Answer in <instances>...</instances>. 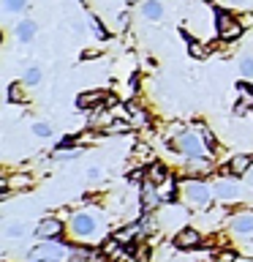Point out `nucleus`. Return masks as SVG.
<instances>
[{
    "instance_id": "obj_22",
    "label": "nucleus",
    "mask_w": 253,
    "mask_h": 262,
    "mask_svg": "<svg viewBox=\"0 0 253 262\" xmlns=\"http://www.w3.org/2000/svg\"><path fill=\"white\" fill-rule=\"evenodd\" d=\"M240 71L245 74V77H253V57H245V60L240 63Z\"/></svg>"
},
{
    "instance_id": "obj_8",
    "label": "nucleus",
    "mask_w": 253,
    "mask_h": 262,
    "mask_svg": "<svg viewBox=\"0 0 253 262\" xmlns=\"http://www.w3.org/2000/svg\"><path fill=\"white\" fill-rule=\"evenodd\" d=\"M199 243H201V235L196 232V229H183V232H177V237H174L177 249H196Z\"/></svg>"
},
{
    "instance_id": "obj_6",
    "label": "nucleus",
    "mask_w": 253,
    "mask_h": 262,
    "mask_svg": "<svg viewBox=\"0 0 253 262\" xmlns=\"http://www.w3.org/2000/svg\"><path fill=\"white\" fill-rule=\"evenodd\" d=\"M60 232H63V221L60 219H44L36 229V235L41 237V241H52V237H57Z\"/></svg>"
},
{
    "instance_id": "obj_18",
    "label": "nucleus",
    "mask_w": 253,
    "mask_h": 262,
    "mask_svg": "<svg viewBox=\"0 0 253 262\" xmlns=\"http://www.w3.org/2000/svg\"><path fill=\"white\" fill-rule=\"evenodd\" d=\"M33 36H36V22H22L19 25V38L22 41H30Z\"/></svg>"
},
{
    "instance_id": "obj_10",
    "label": "nucleus",
    "mask_w": 253,
    "mask_h": 262,
    "mask_svg": "<svg viewBox=\"0 0 253 262\" xmlns=\"http://www.w3.org/2000/svg\"><path fill=\"white\" fill-rule=\"evenodd\" d=\"M158 202H163V200H161V194H158V188H155V183H153V180H144V191H142V205H144V210L155 208Z\"/></svg>"
},
{
    "instance_id": "obj_31",
    "label": "nucleus",
    "mask_w": 253,
    "mask_h": 262,
    "mask_svg": "<svg viewBox=\"0 0 253 262\" xmlns=\"http://www.w3.org/2000/svg\"><path fill=\"white\" fill-rule=\"evenodd\" d=\"M71 262H85V259H82V257H77V259H71Z\"/></svg>"
},
{
    "instance_id": "obj_25",
    "label": "nucleus",
    "mask_w": 253,
    "mask_h": 262,
    "mask_svg": "<svg viewBox=\"0 0 253 262\" xmlns=\"http://www.w3.org/2000/svg\"><path fill=\"white\" fill-rule=\"evenodd\" d=\"M215 262H237V254L234 251H220Z\"/></svg>"
},
{
    "instance_id": "obj_9",
    "label": "nucleus",
    "mask_w": 253,
    "mask_h": 262,
    "mask_svg": "<svg viewBox=\"0 0 253 262\" xmlns=\"http://www.w3.org/2000/svg\"><path fill=\"white\" fill-rule=\"evenodd\" d=\"M250 164H253V159H250L248 153H242V156H234V159L229 161L226 172H229V175H245V172L250 169Z\"/></svg>"
},
{
    "instance_id": "obj_14",
    "label": "nucleus",
    "mask_w": 253,
    "mask_h": 262,
    "mask_svg": "<svg viewBox=\"0 0 253 262\" xmlns=\"http://www.w3.org/2000/svg\"><path fill=\"white\" fill-rule=\"evenodd\" d=\"M166 178H169V175H166V169H163L161 164H153V167L147 169V180H153L155 186H158V183H163Z\"/></svg>"
},
{
    "instance_id": "obj_13",
    "label": "nucleus",
    "mask_w": 253,
    "mask_h": 262,
    "mask_svg": "<svg viewBox=\"0 0 253 262\" xmlns=\"http://www.w3.org/2000/svg\"><path fill=\"white\" fill-rule=\"evenodd\" d=\"M215 194H218V200H234L240 191H237L234 183H218L215 186Z\"/></svg>"
},
{
    "instance_id": "obj_26",
    "label": "nucleus",
    "mask_w": 253,
    "mask_h": 262,
    "mask_svg": "<svg viewBox=\"0 0 253 262\" xmlns=\"http://www.w3.org/2000/svg\"><path fill=\"white\" fill-rule=\"evenodd\" d=\"M33 131H36L38 137H49V126H46V123H36V126H33Z\"/></svg>"
},
{
    "instance_id": "obj_19",
    "label": "nucleus",
    "mask_w": 253,
    "mask_h": 262,
    "mask_svg": "<svg viewBox=\"0 0 253 262\" xmlns=\"http://www.w3.org/2000/svg\"><path fill=\"white\" fill-rule=\"evenodd\" d=\"M22 98H24V90H22V85H19V82H14V85H11V88H8V101H14V104H19V101H22Z\"/></svg>"
},
{
    "instance_id": "obj_27",
    "label": "nucleus",
    "mask_w": 253,
    "mask_h": 262,
    "mask_svg": "<svg viewBox=\"0 0 253 262\" xmlns=\"http://www.w3.org/2000/svg\"><path fill=\"white\" fill-rule=\"evenodd\" d=\"M73 156H77V150H65V147H63V150L55 153V159H73Z\"/></svg>"
},
{
    "instance_id": "obj_5",
    "label": "nucleus",
    "mask_w": 253,
    "mask_h": 262,
    "mask_svg": "<svg viewBox=\"0 0 253 262\" xmlns=\"http://www.w3.org/2000/svg\"><path fill=\"white\" fill-rule=\"evenodd\" d=\"M71 227H73V232H77L79 237H87V235H93L95 232V216L93 213H77L71 221Z\"/></svg>"
},
{
    "instance_id": "obj_1",
    "label": "nucleus",
    "mask_w": 253,
    "mask_h": 262,
    "mask_svg": "<svg viewBox=\"0 0 253 262\" xmlns=\"http://www.w3.org/2000/svg\"><path fill=\"white\" fill-rule=\"evenodd\" d=\"M65 249L60 243H41L38 249H33L28 254V262H60Z\"/></svg>"
},
{
    "instance_id": "obj_12",
    "label": "nucleus",
    "mask_w": 253,
    "mask_h": 262,
    "mask_svg": "<svg viewBox=\"0 0 253 262\" xmlns=\"http://www.w3.org/2000/svg\"><path fill=\"white\" fill-rule=\"evenodd\" d=\"M142 14L147 16V19H161V14H163V8L158 0H147V3L142 6Z\"/></svg>"
},
{
    "instance_id": "obj_29",
    "label": "nucleus",
    "mask_w": 253,
    "mask_h": 262,
    "mask_svg": "<svg viewBox=\"0 0 253 262\" xmlns=\"http://www.w3.org/2000/svg\"><path fill=\"white\" fill-rule=\"evenodd\" d=\"M234 112H237V115H245V112H248V101H237Z\"/></svg>"
},
{
    "instance_id": "obj_24",
    "label": "nucleus",
    "mask_w": 253,
    "mask_h": 262,
    "mask_svg": "<svg viewBox=\"0 0 253 262\" xmlns=\"http://www.w3.org/2000/svg\"><path fill=\"white\" fill-rule=\"evenodd\" d=\"M6 8H8V11H22L24 0H6Z\"/></svg>"
},
{
    "instance_id": "obj_33",
    "label": "nucleus",
    "mask_w": 253,
    "mask_h": 262,
    "mask_svg": "<svg viewBox=\"0 0 253 262\" xmlns=\"http://www.w3.org/2000/svg\"><path fill=\"white\" fill-rule=\"evenodd\" d=\"M234 3H242V0H234Z\"/></svg>"
},
{
    "instance_id": "obj_23",
    "label": "nucleus",
    "mask_w": 253,
    "mask_h": 262,
    "mask_svg": "<svg viewBox=\"0 0 253 262\" xmlns=\"http://www.w3.org/2000/svg\"><path fill=\"white\" fill-rule=\"evenodd\" d=\"M237 90H240V93H245L248 98H253V85H250V82H237Z\"/></svg>"
},
{
    "instance_id": "obj_20",
    "label": "nucleus",
    "mask_w": 253,
    "mask_h": 262,
    "mask_svg": "<svg viewBox=\"0 0 253 262\" xmlns=\"http://www.w3.org/2000/svg\"><path fill=\"white\" fill-rule=\"evenodd\" d=\"M185 41H188V52H191L193 57H204V52H207V49H204L199 41H193L191 36H185Z\"/></svg>"
},
{
    "instance_id": "obj_7",
    "label": "nucleus",
    "mask_w": 253,
    "mask_h": 262,
    "mask_svg": "<svg viewBox=\"0 0 253 262\" xmlns=\"http://www.w3.org/2000/svg\"><path fill=\"white\" fill-rule=\"evenodd\" d=\"M106 98H109V93H82L77 98V104L82 106V110H101V106L106 104Z\"/></svg>"
},
{
    "instance_id": "obj_17",
    "label": "nucleus",
    "mask_w": 253,
    "mask_h": 262,
    "mask_svg": "<svg viewBox=\"0 0 253 262\" xmlns=\"http://www.w3.org/2000/svg\"><path fill=\"white\" fill-rule=\"evenodd\" d=\"M234 229L237 232H253V216H237L234 219Z\"/></svg>"
},
{
    "instance_id": "obj_30",
    "label": "nucleus",
    "mask_w": 253,
    "mask_h": 262,
    "mask_svg": "<svg viewBox=\"0 0 253 262\" xmlns=\"http://www.w3.org/2000/svg\"><path fill=\"white\" fill-rule=\"evenodd\" d=\"M136 156H139V159H147V147L139 145V147H136Z\"/></svg>"
},
{
    "instance_id": "obj_34",
    "label": "nucleus",
    "mask_w": 253,
    "mask_h": 262,
    "mask_svg": "<svg viewBox=\"0 0 253 262\" xmlns=\"http://www.w3.org/2000/svg\"><path fill=\"white\" fill-rule=\"evenodd\" d=\"M240 262H242V259H240Z\"/></svg>"
},
{
    "instance_id": "obj_32",
    "label": "nucleus",
    "mask_w": 253,
    "mask_h": 262,
    "mask_svg": "<svg viewBox=\"0 0 253 262\" xmlns=\"http://www.w3.org/2000/svg\"><path fill=\"white\" fill-rule=\"evenodd\" d=\"M250 183H253V169H250Z\"/></svg>"
},
{
    "instance_id": "obj_11",
    "label": "nucleus",
    "mask_w": 253,
    "mask_h": 262,
    "mask_svg": "<svg viewBox=\"0 0 253 262\" xmlns=\"http://www.w3.org/2000/svg\"><path fill=\"white\" fill-rule=\"evenodd\" d=\"M158 194H161V200H163V202H171V200H174V194H177L174 178H166L163 183H158Z\"/></svg>"
},
{
    "instance_id": "obj_4",
    "label": "nucleus",
    "mask_w": 253,
    "mask_h": 262,
    "mask_svg": "<svg viewBox=\"0 0 253 262\" xmlns=\"http://www.w3.org/2000/svg\"><path fill=\"white\" fill-rule=\"evenodd\" d=\"M183 191H185V196L191 200L193 205H207L210 202V188L204 186V183H196V180H185L183 183Z\"/></svg>"
},
{
    "instance_id": "obj_28",
    "label": "nucleus",
    "mask_w": 253,
    "mask_h": 262,
    "mask_svg": "<svg viewBox=\"0 0 253 262\" xmlns=\"http://www.w3.org/2000/svg\"><path fill=\"white\" fill-rule=\"evenodd\" d=\"M142 175H144V172H142V169H136V172H131V175H128V180H134V183H142V180H144Z\"/></svg>"
},
{
    "instance_id": "obj_15",
    "label": "nucleus",
    "mask_w": 253,
    "mask_h": 262,
    "mask_svg": "<svg viewBox=\"0 0 253 262\" xmlns=\"http://www.w3.org/2000/svg\"><path fill=\"white\" fill-rule=\"evenodd\" d=\"M196 131H199V137H201V142L207 145V150H215V137H212V131L204 126V123H199L196 126Z\"/></svg>"
},
{
    "instance_id": "obj_21",
    "label": "nucleus",
    "mask_w": 253,
    "mask_h": 262,
    "mask_svg": "<svg viewBox=\"0 0 253 262\" xmlns=\"http://www.w3.org/2000/svg\"><path fill=\"white\" fill-rule=\"evenodd\" d=\"M38 79H41V71L36 69V66H33V69H28V74H24V82H28V85H36Z\"/></svg>"
},
{
    "instance_id": "obj_16",
    "label": "nucleus",
    "mask_w": 253,
    "mask_h": 262,
    "mask_svg": "<svg viewBox=\"0 0 253 262\" xmlns=\"http://www.w3.org/2000/svg\"><path fill=\"white\" fill-rule=\"evenodd\" d=\"M136 232H139V227H125V229H120V232H114V241L117 243H131L136 237Z\"/></svg>"
},
{
    "instance_id": "obj_2",
    "label": "nucleus",
    "mask_w": 253,
    "mask_h": 262,
    "mask_svg": "<svg viewBox=\"0 0 253 262\" xmlns=\"http://www.w3.org/2000/svg\"><path fill=\"white\" fill-rule=\"evenodd\" d=\"M171 147H180L188 159H201L204 150H207V145H201L199 139H196V134H191V131H183L177 142H171Z\"/></svg>"
},
{
    "instance_id": "obj_3",
    "label": "nucleus",
    "mask_w": 253,
    "mask_h": 262,
    "mask_svg": "<svg viewBox=\"0 0 253 262\" xmlns=\"http://www.w3.org/2000/svg\"><path fill=\"white\" fill-rule=\"evenodd\" d=\"M215 25H218L220 38H237L242 33V25L234 22V16H229L226 11H220V8H215Z\"/></svg>"
}]
</instances>
